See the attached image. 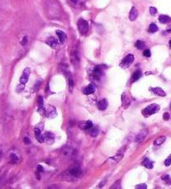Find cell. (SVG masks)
<instances>
[{"instance_id":"obj_30","label":"cell","mask_w":171,"mask_h":189,"mask_svg":"<svg viewBox=\"0 0 171 189\" xmlns=\"http://www.w3.org/2000/svg\"><path fill=\"white\" fill-rule=\"evenodd\" d=\"M68 86H69V91L72 92L73 88H74V81H73L71 77L68 78Z\"/></svg>"},{"instance_id":"obj_16","label":"cell","mask_w":171,"mask_h":189,"mask_svg":"<svg viewBox=\"0 0 171 189\" xmlns=\"http://www.w3.org/2000/svg\"><path fill=\"white\" fill-rule=\"evenodd\" d=\"M69 173L74 177H79L82 174V171L79 167H73L72 169H70Z\"/></svg>"},{"instance_id":"obj_12","label":"cell","mask_w":171,"mask_h":189,"mask_svg":"<svg viewBox=\"0 0 171 189\" xmlns=\"http://www.w3.org/2000/svg\"><path fill=\"white\" fill-rule=\"evenodd\" d=\"M71 61H72V63L75 64V66L76 65H79V55H78V53L76 52V51H73L72 53H71Z\"/></svg>"},{"instance_id":"obj_5","label":"cell","mask_w":171,"mask_h":189,"mask_svg":"<svg viewBox=\"0 0 171 189\" xmlns=\"http://www.w3.org/2000/svg\"><path fill=\"white\" fill-rule=\"evenodd\" d=\"M30 75V68H26L23 70L22 76L20 78V83L22 84H26L29 81V77Z\"/></svg>"},{"instance_id":"obj_32","label":"cell","mask_w":171,"mask_h":189,"mask_svg":"<svg viewBox=\"0 0 171 189\" xmlns=\"http://www.w3.org/2000/svg\"><path fill=\"white\" fill-rule=\"evenodd\" d=\"M171 164V154L166 158V160L164 161V165L166 167H169Z\"/></svg>"},{"instance_id":"obj_37","label":"cell","mask_w":171,"mask_h":189,"mask_svg":"<svg viewBox=\"0 0 171 189\" xmlns=\"http://www.w3.org/2000/svg\"><path fill=\"white\" fill-rule=\"evenodd\" d=\"M27 43H28V37L27 36H24L23 38V40L21 41V44L23 46H25L27 44Z\"/></svg>"},{"instance_id":"obj_38","label":"cell","mask_w":171,"mask_h":189,"mask_svg":"<svg viewBox=\"0 0 171 189\" xmlns=\"http://www.w3.org/2000/svg\"><path fill=\"white\" fill-rule=\"evenodd\" d=\"M170 176L169 175H164L163 177H162V179L164 180V181H169L170 180Z\"/></svg>"},{"instance_id":"obj_29","label":"cell","mask_w":171,"mask_h":189,"mask_svg":"<svg viewBox=\"0 0 171 189\" xmlns=\"http://www.w3.org/2000/svg\"><path fill=\"white\" fill-rule=\"evenodd\" d=\"M38 108H43L44 107V99H43V97H41V96L38 97Z\"/></svg>"},{"instance_id":"obj_24","label":"cell","mask_w":171,"mask_h":189,"mask_svg":"<svg viewBox=\"0 0 171 189\" xmlns=\"http://www.w3.org/2000/svg\"><path fill=\"white\" fill-rule=\"evenodd\" d=\"M142 77V73L140 71H136V72H134V73L132 76V82H135V81H137V80H139L140 78Z\"/></svg>"},{"instance_id":"obj_27","label":"cell","mask_w":171,"mask_h":189,"mask_svg":"<svg viewBox=\"0 0 171 189\" xmlns=\"http://www.w3.org/2000/svg\"><path fill=\"white\" fill-rule=\"evenodd\" d=\"M18 162V157L15 153L10 154V162L11 163H17Z\"/></svg>"},{"instance_id":"obj_35","label":"cell","mask_w":171,"mask_h":189,"mask_svg":"<svg viewBox=\"0 0 171 189\" xmlns=\"http://www.w3.org/2000/svg\"><path fill=\"white\" fill-rule=\"evenodd\" d=\"M163 118H164V120H165V121H168L170 118V115L169 113H164V115H163Z\"/></svg>"},{"instance_id":"obj_9","label":"cell","mask_w":171,"mask_h":189,"mask_svg":"<svg viewBox=\"0 0 171 189\" xmlns=\"http://www.w3.org/2000/svg\"><path fill=\"white\" fill-rule=\"evenodd\" d=\"M95 89H96V87L94 83H90L88 87H86L83 92V94L85 95H89V94H92L95 92Z\"/></svg>"},{"instance_id":"obj_40","label":"cell","mask_w":171,"mask_h":189,"mask_svg":"<svg viewBox=\"0 0 171 189\" xmlns=\"http://www.w3.org/2000/svg\"><path fill=\"white\" fill-rule=\"evenodd\" d=\"M38 172H39V173H43L44 172V168H43V167L41 166V165H38Z\"/></svg>"},{"instance_id":"obj_17","label":"cell","mask_w":171,"mask_h":189,"mask_svg":"<svg viewBox=\"0 0 171 189\" xmlns=\"http://www.w3.org/2000/svg\"><path fill=\"white\" fill-rule=\"evenodd\" d=\"M56 33H57L58 37L60 38V43L64 44V43L65 42V40H66V34H65L63 31L61 30H57L56 31Z\"/></svg>"},{"instance_id":"obj_20","label":"cell","mask_w":171,"mask_h":189,"mask_svg":"<svg viewBox=\"0 0 171 189\" xmlns=\"http://www.w3.org/2000/svg\"><path fill=\"white\" fill-rule=\"evenodd\" d=\"M70 4L75 8H79L83 4V0H68Z\"/></svg>"},{"instance_id":"obj_34","label":"cell","mask_w":171,"mask_h":189,"mask_svg":"<svg viewBox=\"0 0 171 189\" xmlns=\"http://www.w3.org/2000/svg\"><path fill=\"white\" fill-rule=\"evenodd\" d=\"M143 55H144V57L149 58V57L151 56V53H150V51H149V49H146V50H144V51L143 52Z\"/></svg>"},{"instance_id":"obj_31","label":"cell","mask_w":171,"mask_h":189,"mask_svg":"<svg viewBox=\"0 0 171 189\" xmlns=\"http://www.w3.org/2000/svg\"><path fill=\"white\" fill-rule=\"evenodd\" d=\"M120 183H121V181L120 180H118V181H116L115 182H114V184L111 187V188H117L119 189L121 188V186H120Z\"/></svg>"},{"instance_id":"obj_10","label":"cell","mask_w":171,"mask_h":189,"mask_svg":"<svg viewBox=\"0 0 171 189\" xmlns=\"http://www.w3.org/2000/svg\"><path fill=\"white\" fill-rule=\"evenodd\" d=\"M79 127L82 130H89L93 128V122L89 120L86 122H79Z\"/></svg>"},{"instance_id":"obj_22","label":"cell","mask_w":171,"mask_h":189,"mask_svg":"<svg viewBox=\"0 0 171 189\" xmlns=\"http://www.w3.org/2000/svg\"><path fill=\"white\" fill-rule=\"evenodd\" d=\"M74 149L73 148H65L64 150H63V153L67 156V157H71L74 155Z\"/></svg>"},{"instance_id":"obj_11","label":"cell","mask_w":171,"mask_h":189,"mask_svg":"<svg viewBox=\"0 0 171 189\" xmlns=\"http://www.w3.org/2000/svg\"><path fill=\"white\" fill-rule=\"evenodd\" d=\"M46 44L53 48H55L58 46V40L53 37H50L46 40Z\"/></svg>"},{"instance_id":"obj_25","label":"cell","mask_w":171,"mask_h":189,"mask_svg":"<svg viewBox=\"0 0 171 189\" xmlns=\"http://www.w3.org/2000/svg\"><path fill=\"white\" fill-rule=\"evenodd\" d=\"M98 133H99V131H98V128H92L91 129H89V133H90L91 137H93L98 136Z\"/></svg>"},{"instance_id":"obj_2","label":"cell","mask_w":171,"mask_h":189,"mask_svg":"<svg viewBox=\"0 0 171 189\" xmlns=\"http://www.w3.org/2000/svg\"><path fill=\"white\" fill-rule=\"evenodd\" d=\"M78 29L80 33L82 34H85L88 33L89 31V23L86 20L84 19H79L78 22Z\"/></svg>"},{"instance_id":"obj_42","label":"cell","mask_w":171,"mask_h":189,"mask_svg":"<svg viewBox=\"0 0 171 189\" xmlns=\"http://www.w3.org/2000/svg\"><path fill=\"white\" fill-rule=\"evenodd\" d=\"M3 154V150H2V149H0V159H1V158H2Z\"/></svg>"},{"instance_id":"obj_26","label":"cell","mask_w":171,"mask_h":189,"mask_svg":"<svg viewBox=\"0 0 171 189\" xmlns=\"http://www.w3.org/2000/svg\"><path fill=\"white\" fill-rule=\"evenodd\" d=\"M135 47L138 48V49H143L144 47H145V44L144 41L142 40H138L136 43H135Z\"/></svg>"},{"instance_id":"obj_36","label":"cell","mask_w":171,"mask_h":189,"mask_svg":"<svg viewBox=\"0 0 171 189\" xmlns=\"http://www.w3.org/2000/svg\"><path fill=\"white\" fill-rule=\"evenodd\" d=\"M135 188H140V189H146L147 188V185L146 184H140L135 186Z\"/></svg>"},{"instance_id":"obj_41","label":"cell","mask_w":171,"mask_h":189,"mask_svg":"<svg viewBox=\"0 0 171 189\" xmlns=\"http://www.w3.org/2000/svg\"><path fill=\"white\" fill-rule=\"evenodd\" d=\"M23 141H24V143H25L26 144L31 143V142H30V140L29 137H24V140H23Z\"/></svg>"},{"instance_id":"obj_23","label":"cell","mask_w":171,"mask_h":189,"mask_svg":"<svg viewBox=\"0 0 171 189\" xmlns=\"http://www.w3.org/2000/svg\"><path fill=\"white\" fill-rule=\"evenodd\" d=\"M165 140H166V137L165 136L159 137L158 138H156V140L155 141V145L159 146V145L164 143V142H165Z\"/></svg>"},{"instance_id":"obj_8","label":"cell","mask_w":171,"mask_h":189,"mask_svg":"<svg viewBox=\"0 0 171 189\" xmlns=\"http://www.w3.org/2000/svg\"><path fill=\"white\" fill-rule=\"evenodd\" d=\"M103 73V66H96L94 68L93 71V76L95 78V79H99Z\"/></svg>"},{"instance_id":"obj_4","label":"cell","mask_w":171,"mask_h":189,"mask_svg":"<svg viewBox=\"0 0 171 189\" xmlns=\"http://www.w3.org/2000/svg\"><path fill=\"white\" fill-rule=\"evenodd\" d=\"M45 116L49 118H53L57 116V112L54 107L49 106L47 109H45Z\"/></svg>"},{"instance_id":"obj_14","label":"cell","mask_w":171,"mask_h":189,"mask_svg":"<svg viewBox=\"0 0 171 189\" xmlns=\"http://www.w3.org/2000/svg\"><path fill=\"white\" fill-rule=\"evenodd\" d=\"M34 133H35V137L37 138L38 142L39 143H44V137L41 133V129L38 128H34Z\"/></svg>"},{"instance_id":"obj_43","label":"cell","mask_w":171,"mask_h":189,"mask_svg":"<svg viewBox=\"0 0 171 189\" xmlns=\"http://www.w3.org/2000/svg\"><path fill=\"white\" fill-rule=\"evenodd\" d=\"M170 48H171V39H170Z\"/></svg>"},{"instance_id":"obj_1","label":"cell","mask_w":171,"mask_h":189,"mask_svg":"<svg viewBox=\"0 0 171 189\" xmlns=\"http://www.w3.org/2000/svg\"><path fill=\"white\" fill-rule=\"evenodd\" d=\"M159 106L156 104V103H153V104H150L148 107H146L143 111H142V114L144 117H149L152 114H156L157 112L159 110Z\"/></svg>"},{"instance_id":"obj_7","label":"cell","mask_w":171,"mask_h":189,"mask_svg":"<svg viewBox=\"0 0 171 189\" xmlns=\"http://www.w3.org/2000/svg\"><path fill=\"white\" fill-rule=\"evenodd\" d=\"M147 134H148V129H143L142 131H140V132L138 133V135L135 137V142H136V143H140V142H142V141L145 138V137L147 136Z\"/></svg>"},{"instance_id":"obj_15","label":"cell","mask_w":171,"mask_h":189,"mask_svg":"<svg viewBox=\"0 0 171 189\" xmlns=\"http://www.w3.org/2000/svg\"><path fill=\"white\" fill-rule=\"evenodd\" d=\"M142 165L144 167H145L146 168H149V169H152L154 167V162L148 158H144V160L142 162Z\"/></svg>"},{"instance_id":"obj_44","label":"cell","mask_w":171,"mask_h":189,"mask_svg":"<svg viewBox=\"0 0 171 189\" xmlns=\"http://www.w3.org/2000/svg\"><path fill=\"white\" fill-rule=\"evenodd\" d=\"M170 107H171V104H170Z\"/></svg>"},{"instance_id":"obj_18","label":"cell","mask_w":171,"mask_h":189,"mask_svg":"<svg viewBox=\"0 0 171 189\" xmlns=\"http://www.w3.org/2000/svg\"><path fill=\"white\" fill-rule=\"evenodd\" d=\"M137 17H138V11H137V9L134 8V7H133V8H131L130 14H129V19L131 21H134V20H135L137 18Z\"/></svg>"},{"instance_id":"obj_33","label":"cell","mask_w":171,"mask_h":189,"mask_svg":"<svg viewBox=\"0 0 171 189\" xmlns=\"http://www.w3.org/2000/svg\"><path fill=\"white\" fill-rule=\"evenodd\" d=\"M149 13H150V14H152V15L156 14L157 13L156 8H155V7H150V8H149Z\"/></svg>"},{"instance_id":"obj_19","label":"cell","mask_w":171,"mask_h":189,"mask_svg":"<svg viewBox=\"0 0 171 189\" xmlns=\"http://www.w3.org/2000/svg\"><path fill=\"white\" fill-rule=\"evenodd\" d=\"M152 91H153V92H155V94L160 96V97H164V96L166 95L165 92H164L161 88H152Z\"/></svg>"},{"instance_id":"obj_6","label":"cell","mask_w":171,"mask_h":189,"mask_svg":"<svg viewBox=\"0 0 171 189\" xmlns=\"http://www.w3.org/2000/svg\"><path fill=\"white\" fill-rule=\"evenodd\" d=\"M44 137V142H45L46 143L48 144H52L54 142V134H53L52 133H49V132H47L45 133L43 135Z\"/></svg>"},{"instance_id":"obj_28","label":"cell","mask_w":171,"mask_h":189,"mask_svg":"<svg viewBox=\"0 0 171 189\" xmlns=\"http://www.w3.org/2000/svg\"><path fill=\"white\" fill-rule=\"evenodd\" d=\"M158 27H157V25L155 23H151L150 25H149V31L150 33H155L158 31Z\"/></svg>"},{"instance_id":"obj_21","label":"cell","mask_w":171,"mask_h":189,"mask_svg":"<svg viewBox=\"0 0 171 189\" xmlns=\"http://www.w3.org/2000/svg\"><path fill=\"white\" fill-rule=\"evenodd\" d=\"M159 20L161 23H168L170 21V18L167 15H160L159 17Z\"/></svg>"},{"instance_id":"obj_13","label":"cell","mask_w":171,"mask_h":189,"mask_svg":"<svg viewBox=\"0 0 171 189\" xmlns=\"http://www.w3.org/2000/svg\"><path fill=\"white\" fill-rule=\"evenodd\" d=\"M108 107V101L106 99H102L98 103V108L101 111H104Z\"/></svg>"},{"instance_id":"obj_39","label":"cell","mask_w":171,"mask_h":189,"mask_svg":"<svg viewBox=\"0 0 171 189\" xmlns=\"http://www.w3.org/2000/svg\"><path fill=\"white\" fill-rule=\"evenodd\" d=\"M42 81H38L36 84H35V87H34V91H37L38 88V87L40 86V83H41Z\"/></svg>"},{"instance_id":"obj_3","label":"cell","mask_w":171,"mask_h":189,"mask_svg":"<svg viewBox=\"0 0 171 189\" xmlns=\"http://www.w3.org/2000/svg\"><path fill=\"white\" fill-rule=\"evenodd\" d=\"M134 57L133 54H128L126 57L122 60V62L120 63V67L123 68H129L132 63L134 62Z\"/></svg>"}]
</instances>
